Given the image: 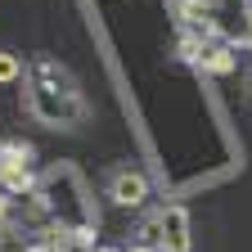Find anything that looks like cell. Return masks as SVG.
<instances>
[{"instance_id": "1", "label": "cell", "mask_w": 252, "mask_h": 252, "mask_svg": "<svg viewBox=\"0 0 252 252\" xmlns=\"http://www.w3.org/2000/svg\"><path fill=\"white\" fill-rule=\"evenodd\" d=\"M144 194H149L144 176H117V185H113V198H117L122 207H135V203H144Z\"/></svg>"}, {"instance_id": "5", "label": "cell", "mask_w": 252, "mask_h": 252, "mask_svg": "<svg viewBox=\"0 0 252 252\" xmlns=\"http://www.w3.org/2000/svg\"><path fill=\"white\" fill-rule=\"evenodd\" d=\"M18 77V59L14 54H0V81H14Z\"/></svg>"}, {"instance_id": "2", "label": "cell", "mask_w": 252, "mask_h": 252, "mask_svg": "<svg viewBox=\"0 0 252 252\" xmlns=\"http://www.w3.org/2000/svg\"><path fill=\"white\" fill-rule=\"evenodd\" d=\"M162 230H167L162 239H167V248H171V252H185V248H189V234H185V212H167V216H162Z\"/></svg>"}, {"instance_id": "6", "label": "cell", "mask_w": 252, "mask_h": 252, "mask_svg": "<svg viewBox=\"0 0 252 252\" xmlns=\"http://www.w3.org/2000/svg\"><path fill=\"white\" fill-rule=\"evenodd\" d=\"M0 220H5V198H0Z\"/></svg>"}, {"instance_id": "3", "label": "cell", "mask_w": 252, "mask_h": 252, "mask_svg": "<svg viewBox=\"0 0 252 252\" xmlns=\"http://www.w3.org/2000/svg\"><path fill=\"white\" fill-rule=\"evenodd\" d=\"M180 14H185L189 23H207V18H212V5H207V0H185Z\"/></svg>"}, {"instance_id": "4", "label": "cell", "mask_w": 252, "mask_h": 252, "mask_svg": "<svg viewBox=\"0 0 252 252\" xmlns=\"http://www.w3.org/2000/svg\"><path fill=\"white\" fill-rule=\"evenodd\" d=\"M203 63H207L212 72H230V68H234V59H230V50H207V59H203Z\"/></svg>"}]
</instances>
